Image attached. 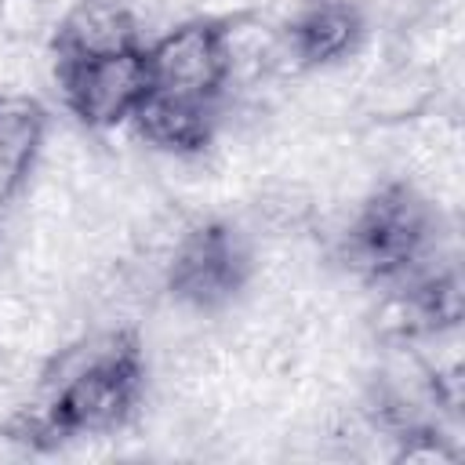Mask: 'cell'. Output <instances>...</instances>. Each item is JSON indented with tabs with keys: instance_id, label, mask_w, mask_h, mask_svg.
Listing matches in <instances>:
<instances>
[{
	"instance_id": "cell-1",
	"label": "cell",
	"mask_w": 465,
	"mask_h": 465,
	"mask_svg": "<svg viewBox=\"0 0 465 465\" xmlns=\"http://www.w3.org/2000/svg\"><path fill=\"white\" fill-rule=\"evenodd\" d=\"M341 258L371 283L411 280L440 262H454L443 247V222L436 200L411 178L374 185L341 232Z\"/></svg>"
},
{
	"instance_id": "cell-2",
	"label": "cell",
	"mask_w": 465,
	"mask_h": 465,
	"mask_svg": "<svg viewBox=\"0 0 465 465\" xmlns=\"http://www.w3.org/2000/svg\"><path fill=\"white\" fill-rule=\"evenodd\" d=\"M254 243L229 222L196 218L163 265L167 298L196 316L229 309L251 283Z\"/></svg>"
},
{
	"instance_id": "cell-3",
	"label": "cell",
	"mask_w": 465,
	"mask_h": 465,
	"mask_svg": "<svg viewBox=\"0 0 465 465\" xmlns=\"http://www.w3.org/2000/svg\"><path fill=\"white\" fill-rule=\"evenodd\" d=\"M142 47L84 62H54L58 94L84 131L105 134L131 124L134 109L149 94V69Z\"/></svg>"
},
{
	"instance_id": "cell-4",
	"label": "cell",
	"mask_w": 465,
	"mask_h": 465,
	"mask_svg": "<svg viewBox=\"0 0 465 465\" xmlns=\"http://www.w3.org/2000/svg\"><path fill=\"white\" fill-rule=\"evenodd\" d=\"M145 69L149 91L196 98V102H222L229 65H225V40L218 15H189L145 40Z\"/></svg>"
},
{
	"instance_id": "cell-5",
	"label": "cell",
	"mask_w": 465,
	"mask_h": 465,
	"mask_svg": "<svg viewBox=\"0 0 465 465\" xmlns=\"http://www.w3.org/2000/svg\"><path fill=\"white\" fill-rule=\"evenodd\" d=\"M287 51L298 73L345 65L367 40V18L356 0H302L283 22Z\"/></svg>"
},
{
	"instance_id": "cell-6",
	"label": "cell",
	"mask_w": 465,
	"mask_h": 465,
	"mask_svg": "<svg viewBox=\"0 0 465 465\" xmlns=\"http://www.w3.org/2000/svg\"><path fill=\"white\" fill-rule=\"evenodd\" d=\"M443 102V69L396 54L378 65L356 91V109L374 127H411L421 116L436 113Z\"/></svg>"
},
{
	"instance_id": "cell-7",
	"label": "cell",
	"mask_w": 465,
	"mask_h": 465,
	"mask_svg": "<svg viewBox=\"0 0 465 465\" xmlns=\"http://www.w3.org/2000/svg\"><path fill=\"white\" fill-rule=\"evenodd\" d=\"M131 131L142 145L174 160L203 156L222 131V102H196L149 91L131 116Z\"/></svg>"
},
{
	"instance_id": "cell-8",
	"label": "cell",
	"mask_w": 465,
	"mask_h": 465,
	"mask_svg": "<svg viewBox=\"0 0 465 465\" xmlns=\"http://www.w3.org/2000/svg\"><path fill=\"white\" fill-rule=\"evenodd\" d=\"M142 25L124 7V0H73L47 40L54 62H84L116 51L142 47Z\"/></svg>"
},
{
	"instance_id": "cell-9",
	"label": "cell",
	"mask_w": 465,
	"mask_h": 465,
	"mask_svg": "<svg viewBox=\"0 0 465 465\" xmlns=\"http://www.w3.org/2000/svg\"><path fill=\"white\" fill-rule=\"evenodd\" d=\"M51 116L33 94H0V207L18 200L33 178Z\"/></svg>"
},
{
	"instance_id": "cell-10",
	"label": "cell",
	"mask_w": 465,
	"mask_h": 465,
	"mask_svg": "<svg viewBox=\"0 0 465 465\" xmlns=\"http://www.w3.org/2000/svg\"><path fill=\"white\" fill-rule=\"evenodd\" d=\"M54 22L51 0H0V47H40Z\"/></svg>"
}]
</instances>
